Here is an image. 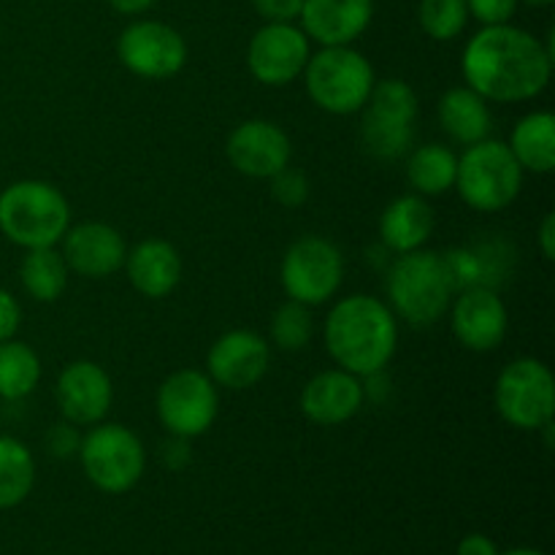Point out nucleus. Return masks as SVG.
I'll return each instance as SVG.
<instances>
[{
  "label": "nucleus",
  "instance_id": "nucleus-1",
  "mask_svg": "<svg viewBox=\"0 0 555 555\" xmlns=\"http://www.w3.org/2000/svg\"><path fill=\"white\" fill-rule=\"evenodd\" d=\"M466 85L493 103L531 101L553 74V41L542 43L520 27L488 25L466 43L461 60Z\"/></svg>",
  "mask_w": 555,
  "mask_h": 555
},
{
  "label": "nucleus",
  "instance_id": "nucleus-2",
  "mask_svg": "<svg viewBox=\"0 0 555 555\" xmlns=\"http://www.w3.org/2000/svg\"><path fill=\"white\" fill-rule=\"evenodd\" d=\"M325 347L339 369L374 377L396 356L399 323L388 304L374 296H347L325 318Z\"/></svg>",
  "mask_w": 555,
  "mask_h": 555
},
{
  "label": "nucleus",
  "instance_id": "nucleus-3",
  "mask_svg": "<svg viewBox=\"0 0 555 555\" xmlns=\"http://www.w3.org/2000/svg\"><path fill=\"white\" fill-rule=\"evenodd\" d=\"M455 287L444 255L431 249L399 255L388 274V298L393 314L415 328L439 323L453 304Z\"/></svg>",
  "mask_w": 555,
  "mask_h": 555
},
{
  "label": "nucleus",
  "instance_id": "nucleus-4",
  "mask_svg": "<svg viewBox=\"0 0 555 555\" xmlns=\"http://www.w3.org/2000/svg\"><path fill=\"white\" fill-rule=\"evenodd\" d=\"M68 228V201L54 184L25 179L0 193V231L16 247H54Z\"/></svg>",
  "mask_w": 555,
  "mask_h": 555
},
{
  "label": "nucleus",
  "instance_id": "nucleus-5",
  "mask_svg": "<svg viewBox=\"0 0 555 555\" xmlns=\"http://www.w3.org/2000/svg\"><path fill=\"white\" fill-rule=\"evenodd\" d=\"M455 190L461 201L477 211H502L524 188V168L504 141L482 139L466 146L455 168Z\"/></svg>",
  "mask_w": 555,
  "mask_h": 555
},
{
  "label": "nucleus",
  "instance_id": "nucleus-6",
  "mask_svg": "<svg viewBox=\"0 0 555 555\" xmlns=\"http://www.w3.org/2000/svg\"><path fill=\"white\" fill-rule=\"evenodd\" d=\"M304 79L314 106L328 114H356L366 106L374 68L352 47H323L318 54H309Z\"/></svg>",
  "mask_w": 555,
  "mask_h": 555
},
{
  "label": "nucleus",
  "instance_id": "nucleus-7",
  "mask_svg": "<svg viewBox=\"0 0 555 555\" xmlns=\"http://www.w3.org/2000/svg\"><path fill=\"white\" fill-rule=\"evenodd\" d=\"M417 95L406 81H374L363 106V146L379 160H399L415 141Z\"/></svg>",
  "mask_w": 555,
  "mask_h": 555
},
{
  "label": "nucleus",
  "instance_id": "nucleus-8",
  "mask_svg": "<svg viewBox=\"0 0 555 555\" xmlns=\"http://www.w3.org/2000/svg\"><path fill=\"white\" fill-rule=\"evenodd\" d=\"M79 459L87 480L112 496L133 491L146 466L141 439L117 423H95V428L79 442Z\"/></svg>",
  "mask_w": 555,
  "mask_h": 555
},
{
  "label": "nucleus",
  "instance_id": "nucleus-9",
  "mask_svg": "<svg viewBox=\"0 0 555 555\" xmlns=\"http://www.w3.org/2000/svg\"><path fill=\"white\" fill-rule=\"evenodd\" d=\"M493 401L504 421L520 431H540L553 421V372L537 358H518L502 369L493 388Z\"/></svg>",
  "mask_w": 555,
  "mask_h": 555
},
{
  "label": "nucleus",
  "instance_id": "nucleus-10",
  "mask_svg": "<svg viewBox=\"0 0 555 555\" xmlns=\"http://www.w3.org/2000/svg\"><path fill=\"white\" fill-rule=\"evenodd\" d=\"M341 276H345V260L328 238H298L282 258V287L287 298L307 307L328 304L339 293Z\"/></svg>",
  "mask_w": 555,
  "mask_h": 555
},
{
  "label": "nucleus",
  "instance_id": "nucleus-11",
  "mask_svg": "<svg viewBox=\"0 0 555 555\" xmlns=\"http://www.w3.org/2000/svg\"><path fill=\"white\" fill-rule=\"evenodd\" d=\"M157 417L171 437L195 439L211 428L220 406L217 385L198 369H182L157 390Z\"/></svg>",
  "mask_w": 555,
  "mask_h": 555
},
{
  "label": "nucleus",
  "instance_id": "nucleus-12",
  "mask_svg": "<svg viewBox=\"0 0 555 555\" xmlns=\"http://www.w3.org/2000/svg\"><path fill=\"white\" fill-rule=\"evenodd\" d=\"M117 57L141 79H168L188 63V43L166 22L139 20L119 33Z\"/></svg>",
  "mask_w": 555,
  "mask_h": 555
},
{
  "label": "nucleus",
  "instance_id": "nucleus-13",
  "mask_svg": "<svg viewBox=\"0 0 555 555\" xmlns=\"http://www.w3.org/2000/svg\"><path fill=\"white\" fill-rule=\"evenodd\" d=\"M309 38L293 22H266L247 47L249 74L266 87H285L309 63Z\"/></svg>",
  "mask_w": 555,
  "mask_h": 555
},
{
  "label": "nucleus",
  "instance_id": "nucleus-14",
  "mask_svg": "<svg viewBox=\"0 0 555 555\" xmlns=\"http://www.w3.org/2000/svg\"><path fill=\"white\" fill-rule=\"evenodd\" d=\"M453 334L466 350L491 352L507 336V307L493 287H464L450 304Z\"/></svg>",
  "mask_w": 555,
  "mask_h": 555
},
{
  "label": "nucleus",
  "instance_id": "nucleus-15",
  "mask_svg": "<svg viewBox=\"0 0 555 555\" xmlns=\"http://www.w3.org/2000/svg\"><path fill=\"white\" fill-rule=\"evenodd\" d=\"M271 347L255 331H228L211 345L206 356V374L211 383L228 390H247L266 377Z\"/></svg>",
  "mask_w": 555,
  "mask_h": 555
},
{
  "label": "nucleus",
  "instance_id": "nucleus-16",
  "mask_svg": "<svg viewBox=\"0 0 555 555\" xmlns=\"http://www.w3.org/2000/svg\"><path fill=\"white\" fill-rule=\"evenodd\" d=\"M228 160L238 173L253 179H271L291 166L293 146L285 130L269 119H247L228 135Z\"/></svg>",
  "mask_w": 555,
  "mask_h": 555
},
{
  "label": "nucleus",
  "instance_id": "nucleus-17",
  "mask_svg": "<svg viewBox=\"0 0 555 555\" xmlns=\"http://www.w3.org/2000/svg\"><path fill=\"white\" fill-rule=\"evenodd\" d=\"M63 258L68 263V271H76L87 280H106L117 274L128 258V247L117 228L106 222H81L65 231Z\"/></svg>",
  "mask_w": 555,
  "mask_h": 555
},
{
  "label": "nucleus",
  "instance_id": "nucleus-18",
  "mask_svg": "<svg viewBox=\"0 0 555 555\" xmlns=\"http://www.w3.org/2000/svg\"><path fill=\"white\" fill-rule=\"evenodd\" d=\"M57 406L70 426H95L112 410L114 388L108 374L92 361H74L57 379Z\"/></svg>",
  "mask_w": 555,
  "mask_h": 555
},
{
  "label": "nucleus",
  "instance_id": "nucleus-19",
  "mask_svg": "<svg viewBox=\"0 0 555 555\" xmlns=\"http://www.w3.org/2000/svg\"><path fill=\"white\" fill-rule=\"evenodd\" d=\"M374 16V0H304L301 30L320 47H350Z\"/></svg>",
  "mask_w": 555,
  "mask_h": 555
},
{
  "label": "nucleus",
  "instance_id": "nucleus-20",
  "mask_svg": "<svg viewBox=\"0 0 555 555\" xmlns=\"http://www.w3.org/2000/svg\"><path fill=\"white\" fill-rule=\"evenodd\" d=\"M363 406L361 377L345 369H328L309 379L301 390V412L318 426H339Z\"/></svg>",
  "mask_w": 555,
  "mask_h": 555
},
{
  "label": "nucleus",
  "instance_id": "nucleus-21",
  "mask_svg": "<svg viewBox=\"0 0 555 555\" xmlns=\"http://www.w3.org/2000/svg\"><path fill=\"white\" fill-rule=\"evenodd\" d=\"M125 271L144 298H166L182 280V258L177 247L163 238H146L135 244L125 258Z\"/></svg>",
  "mask_w": 555,
  "mask_h": 555
},
{
  "label": "nucleus",
  "instance_id": "nucleus-22",
  "mask_svg": "<svg viewBox=\"0 0 555 555\" xmlns=\"http://www.w3.org/2000/svg\"><path fill=\"white\" fill-rule=\"evenodd\" d=\"M434 231V211L423 195H401L379 217V238L388 249L415 253Z\"/></svg>",
  "mask_w": 555,
  "mask_h": 555
},
{
  "label": "nucleus",
  "instance_id": "nucleus-23",
  "mask_svg": "<svg viewBox=\"0 0 555 555\" xmlns=\"http://www.w3.org/2000/svg\"><path fill=\"white\" fill-rule=\"evenodd\" d=\"M437 114L444 133L464 146L477 144V141L488 139V133H491L493 117L488 101L480 92L472 90L469 85L453 87V90L444 92L439 98Z\"/></svg>",
  "mask_w": 555,
  "mask_h": 555
},
{
  "label": "nucleus",
  "instance_id": "nucleus-24",
  "mask_svg": "<svg viewBox=\"0 0 555 555\" xmlns=\"http://www.w3.org/2000/svg\"><path fill=\"white\" fill-rule=\"evenodd\" d=\"M507 146L524 171L551 173L555 166V117L551 112L526 114L515 125Z\"/></svg>",
  "mask_w": 555,
  "mask_h": 555
},
{
  "label": "nucleus",
  "instance_id": "nucleus-25",
  "mask_svg": "<svg viewBox=\"0 0 555 555\" xmlns=\"http://www.w3.org/2000/svg\"><path fill=\"white\" fill-rule=\"evenodd\" d=\"M455 168H459V157L444 144L417 146L406 157V179L423 198L448 193L455 184Z\"/></svg>",
  "mask_w": 555,
  "mask_h": 555
},
{
  "label": "nucleus",
  "instance_id": "nucleus-26",
  "mask_svg": "<svg viewBox=\"0 0 555 555\" xmlns=\"http://www.w3.org/2000/svg\"><path fill=\"white\" fill-rule=\"evenodd\" d=\"M68 274L70 271L63 253H57L54 247L27 249L20 269L25 293L41 304H52L63 296L65 285H68Z\"/></svg>",
  "mask_w": 555,
  "mask_h": 555
},
{
  "label": "nucleus",
  "instance_id": "nucleus-27",
  "mask_svg": "<svg viewBox=\"0 0 555 555\" xmlns=\"http://www.w3.org/2000/svg\"><path fill=\"white\" fill-rule=\"evenodd\" d=\"M36 486V461L27 444L0 437V509H14Z\"/></svg>",
  "mask_w": 555,
  "mask_h": 555
},
{
  "label": "nucleus",
  "instance_id": "nucleus-28",
  "mask_svg": "<svg viewBox=\"0 0 555 555\" xmlns=\"http://www.w3.org/2000/svg\"><path fill=\"white\" fill-rule=\"evenodd\" d=\"M41 358L25 341H0V399L20 401L36 390Z\"/></svg>",
  "mask_w": 555,
  "mask_h": 555
},
{
  "label": "nucleus",
  "instance_id": "nucleus-29",
  "mask_svg": "<svg viewBox=\"0 0 555 555\" xmlns=\"http://www.w3.org/2000/svg\"><path fill=\"white\" fill-rule=\"evenodd\" d=\"M314 336V318L312 307L301 301H293L287 298L280 309L271 318V341H274L280 350L296 352L312 341Z\"/></svg>",
  "mask_w": 555,
  "mask_h": 555
},
{
  "label": "nucleus",
  "instance_id": "nucleus-30",
  "mask_svg": "<svg viewBox=\"0 0 555 555\" xmlns=\"http://www.w3.org/2000/svg\"><path fill=\"white\" fill-rule=\"evenodd\" d=\"M417 20L434 41H453L469 22V9L466 0H421Z\"/></svg>",
  "mask_w": 555,
  "mask_h": 555
},
{
  "label": "nucleus",
  "instance_id": "nucleus-31",
  "mask_svg": "<svg viewBox=\"0 0 555 555\" xmlns=\"http://www.w3.org/2000/svg\"><path fill=\"white\" fill-rule=\"evenodd\" d=\"M271 195L280 201L282 206H301L309 198V182L301 171L296 168H282L280 173L271 177Z\"/></svg>",
  "mask_w": 555,
  "mask_h": 555
},
{
  "label": "nucleus",
  "instance_id": "nucleus-32",
  "mask_svg": "<svg viewBox=\"0 0 555 555\" xmlns=\"http://www.w3.org/2000/svg\"><path fill=\"white\" fill-rule=\"evenodd\" d=\"M520 0H466V9L482 25H507Z\"/></svg>",
  "mask_w": 555,
  "mask_h": 555
},
{
  "label": "nucleus",
  "instance_id": "nucleus-33",
  "mask_svg": "<svg viewBox=\"0 0 555 555\" xmlns=\"http://www.w3.org/2000/svg\"><path fill=\"white\" fill-rule=\"evenodd\" d=\"M253 5L266 22H296L301 16L304 0H253Z\"/></svg>",
  "mask_w": 555,
  "mask_h": 555
},
{
  "label": "nucleus",
  "instance_id": "nucleus-34",
  "mask_svg": "<svg viewBox=\"0 0 555 555\" xmlns=\"http://www.w3.org/2000/svg\"><path fill=\"white\" fill-rule=\"evenodd\" d=\"M20 320H22L20 304H16V298L11 296L9 291L0 287V341L14 339V334L20 331Z\"/></svg>",
  "mask_w": 555,
  "mask_h": 555
},
{
  "label": "nucleus",
  "instance_id": "nucleus-35",
  "mask_svg": "<svg viewBox=\"0 0 555 555\" xmlns=\"http://www.w3.org/2000/svg\"><path fill=\"white\" fill-rule=\"evenodd\" d=\"M47 442H49V450H52V455L68 459V455H74L76 450H79L81 439L76 437L74 426H54L52 431H49Z\"/></svg>",
  "mask_w": 555,
  "mask_h": 555
},
{
  "label": "nucleus",
  "instance_id": "nucleus-36",
  "mask_svg": "<svg viewBox=\"0 0 555 555\" xmlns=\"http://www.w3.org/2000/svg\"><path fill=\"white\" fill-rule=\"evenodd\" d=\"M459 555H499V547L491 537L469 534L459 542Z\"/></svg>",
  "mask_w": 555,
  "mask_h": 555
},
{
  "label": "nucleus",
  "instance_id": "nucleus-37",
  "mask_svg": "<svg viewBox=\"0 0 555 555\" xmlns=\"http://www.w3.org/2000/svg\"><path fill=\"white\" fill-rule=\"evenodd\" d=\"M540 249H542V258L553 260L555 258V217L545 215L540 225Z\"/></svg>",
  "mask_w": 555,
  "mask_h": 555
},
{
  "label": "nucleus",
  "instance_id": "nucleus-38",
  "mask_svg": "<svg viewBox=\"0 0 555 555\" xmlns=\"http://www.w3.org/2000/svg\"><path fill=\"white\" fill-rule=\"evenodd\" d=\"M108 5H112L117 14L135 16V14H144L146 9H152V5H155V0H108Z\"/></svg>",
  "mask_w": 555,
  "mask_h": 555
},
{
  "label": "nucleus",
  "instance_id": "nucleus-39",
  "mask_svg": "<svg viewBox=\"0 0 555 555\" xmlns=\"http://www.w3.org/2000/svg\"><path fill=\"white\" fill-rule=\"evenodd\" d=\"M499 555H545V553L534 551V547H513V551H507V553H499Z\"/></svg>",
  "mask_w": 555,
  "mask_h": 555
},
{
  "label": "nucleus",
  "instance_id": "nucleus-40",
  "mask_svg": "<svg viewBox=\"0 0 555 555\" xmlns=\"http://www.w3.org/2000/svg\"><path fill=\"white\" fill-rule=\"evenodd\" d=\"M524 3H529V5H537V9H545V5H553L555 0H524Z\"/></svg>",
  "mask_w": 555,
  "mask_h": 555
}]
</instances>
